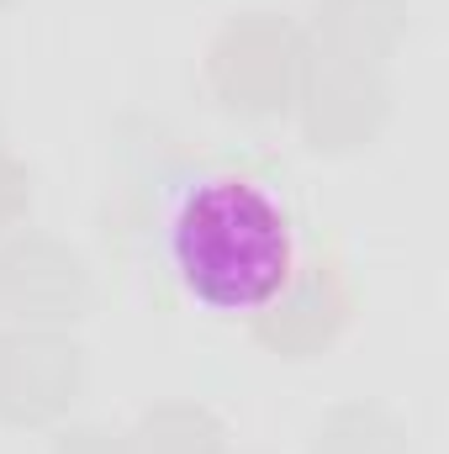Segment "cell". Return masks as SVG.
Returning <instances> with one entry per match:
<instances>
[{
    "label": "cell",
    "instance_id": "obj_11",
    "mask_svg": "<svg viewBox=\"0 0 449 454\" xmlns=\"http://www.w3.org/2000/svg\"><path fill=\"white\" fill-rule=\"evenodd\" d=\"M0 5H5V0H0Z\"/></svg>",
    "mask_w": 449,
    "mask_h": 454
},
{
    "label": "cell",
    "instance_id": "obj_1",
    "mask_svg": "<svg viewBox=\"0 0 449 454\" xmlns=\"http://www.w3.org/2000/svg\"><path fill=\"white\" fill-rule=\"evenodd\" d=\"M175 264L196 301L217 312H259L296 275L291 223L254 180H207L175 217Z\"/></svg>",
    "mask_w": 449,
    "mask_h": 454
},
{
    "label": "cell",
    "instance_id": "obj_8",
    "mask_svg": "<svg viewBox=\"0 0 449 454\" xmlns=\"http://www.w3.org/2000/svg\"><path fill=\"white\" fill-rule=\"evenodd\" d=\"M312 454H402V434L375 407H343L318 428Z\"/></svg>",
    "mask_w": 449,
    "mask_h": 454
},
{
    "label": "cell",
    "instance_id": "obj_10",
    "mask_svg": "<svg viewBox=\"0 0 449 454\" xmlns=\"http://www.w3.org/2000/svg\"><path fill=\"white\" fill-rule=\"evenodd\" d=\"M59 454H127V444L116 434H101V428H80L59 444Z\"/></svg>",
    "mask_w": 449,
    "mask_h": 454
},
{
    "label": "cell",
    "instance_id": "obj_6",
    "mask_svg": "<svg viewBox=\"0 0 449 454\" xmlns=\"http://www.w3.org/2000/svg\"><path fill=\"white\" fill-rule=\"evenodd\" d=\"M343 312H349V301H343L338 275L318 264L307 275H291V286L270 307H259L254 333L264 343H275V348H286V354H307V348L328 343L343 328Z\"/></svg>",
    "mask_w": 449,
    "mask_h": 454
},
{
    "label": "cell",
    "instance_id": "obj_5",
    "mask_svg": "<svg viewBox=\"0 0 449 454\" xmlns=\"http://www.w3.org/2000/svg\"><path fill=\"white\" fill-rule=\"evenodd\" d=\"M381 85L370 64L318 53V64L307 69V90H302V116L318 148H343L359 143L375 121H381Z\"/></svg>",
    "mask_w": 449,
    "mask_h": 454
},
{
    "label": "cell",
    "instance_id": "obj_3",
    "mask_svg": "<svg viewBox=\"0 0 449 454\" xmlns=\"http://www.w3.org/2000/svg\"><path fill=\"white\" fill-rule=\"evenodd\" d=\"M80 391V348L48 328L0 339V418L53 423Z\"/></svg>",
    "mask_w": 449,
    "mask_h": 454
},
{
    "label": "cell",
    "instance_id": "obj_4",
    "mask_svg": "<svg viewBox=\"0 0 449 454\" xmlns=\"http://www.w3.org/2000/svg\"><path fill=\"white\" fill-rule=\"evenodd\" d=\"M0 307L32 323H64L85 307V270L53 238H16L0 248Z\"/></svg>",
    "mask_w": 449,
    "mask_h": 454
},
{
    "label": "cell",
    "instance_id": "obj_7",
    "mask_svg": "<svg viewBox=\"0 0 449 454\" xmlns=\"http://www.w3.org/2000/svg\"><path fill=\"white\" fill-rule=\"evenodd\" d=\"M217 450H223V428L201 407H159V412L143 418L138 439L127 444V454H217Z\"/></svg>",
    "mask_w": 449,
    "mask_h": 454
},
{
    "label": "cell",
    "instance_id": "obj_2",
    "mask_svg": "<svg viewBox=\"0 0 449 454\" xmlns=\"http://www.w3.org/2000/svg\"><path fill=\"white\" fill-rule=\"evenodd\" d=\"M296 74H302V43H296L291 21H280L270 11L227 21L217 43L207 48V85L238 116L280 112L296 90Z\"/></svg>",
    "mask_w": 449,
    "mask_h": 454
},
{
    "label": "cell",
    "instance_id": "obj_9",
    "mask_svg": "<svg viewBox=\"0 0 449 454\" xmlns=\"http://www.w3.org/2000/svg\"><path fill=\"white\" fill-rule=\"evenodd\" d=\"M21 207H27V169H21L16 159H5V153H0V227L16 223V217H21Z\"/></svg>",
    "mask_w": 449,
    "mask_h": 454
}]
</instances>
